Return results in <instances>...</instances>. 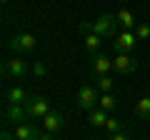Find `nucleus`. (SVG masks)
Instances as JSON below:
<instances>
[{"label":"nucleus","mask_w":150,"mask_h":140,"mask_svg":"<svg viewBox=\"0 0 150 140\" xmlns=\"http://www.w3.org/2000/svg\"><path fill=\"white\" fill-rule=\"evenodd\" d=\"M108 123V110H103L100 105H98L95 110H90V125H95V128H105Z\"/></svg>","instance_id":"obj_16"},{"label":"nucleus","mask_w":150,"mask_h":140,"mask_svg":"<svg viewBox=\"0 0 150 140\" xmlns=\"http://www.w3.org/2000/svg\"><path fill=\"white\" fill-rule=\"evenodd\" d=\"M135 115L140 120H150V95H143L135 105Z\"/></svg>","instance_id":"obj_15"},{"label":"nucleus","mask_w":150,"mask_h":140,"mask_svg":"<svg viewBox=\"0 0 150 140\" xmlns=\"http://www.w3.org/2000/svg\"><path fill=\"white\" fill-rule=\"evenodd\" d=\"M115 18H118V23H120V28L123 30H135V15L130 10H120V13H115Z\"/></svg>","instance_id":"obj_14"},{"label":"nucleus","mask_w":150,"mask_h":140,"mask_svg":"<svg viewBox=\"0 0 150 140\" xmlns=\"http://www.w3.org/2000/svg\"><path fill=\"white\" fill-rule=\"evenodd\" d=\"M3 3H8V0H3Z\"/></svg>","instance_id":"obj_27"},{"label":"nucleus","mask_w":150,"mask_h":140,"mask_svg":"<svg viewBox=\"0 0 150 140\" xmlns=\"http://www.w3.org/2000/svg\"><path fill=\"white\" fill-rule=\"evenodd\" d=\"M105 130H108V133H120V130H123V123H120V120L118 118H108V123H105Z\"/></svg>","instance_id":"obj_20"},{"label":"nucleus","mask_w":150,"mask_h":140,"mask_svg":"<svg viewBox=\"0 0 150 140\" xmlns=\"http://www.w3.org/2000/svg\"><path fill=\"white\" fill-rule=\"evenodd\" d=\"M100 108L108 110V113L115 110V108H118V98L112 95V93H100Z\"/></svg>","instance_id":"obj_18"},{"label":"nucleus","mask_w":150,"mask_h":140,"mask_svg":"<svg viewBox=\"0 0 150 140\" xmlns=\"http://www.w3.org/2000/svg\"><path fill=\"white\" fill-rule=\"evenodd\" d=\"M148 68H150V60H148Z\"/></svg>","instance_id":"obj_26"},{"label":"nucleus","mask_w":150,"mask_h":140,"mask_svg":"<svg viewBox=\"0 0 150 140\" xmlns=\"http://www.w3.org/2000/svg\"><path fill=\"white\" fill-rule=\"evenodd\" d=\"M3 118H5V123L20 125V123H28V120H30V115H28L25 105H18V103H8L5 110H3Z\"/></svg>","instance_id":"obj_6"},{"label":"nucleus","mask_w":150,"mask_h":140,"mask_svg":"<svg viewBox=\"0 0 150 140\" xmlns=\"http://www.w3.org/2000/svg\"><path fill=\"white\" fill-rule=\"evenodd\" d=\"M15 138L18 140H35L38 138V128L30 125V123H20V125H15Z\"/></svg>","instance_id":"obj_12"},{"label":"nucleus","mask_w":150,"mask_h":140,"mask_svg":"<svg viewBox=\"0 0 150 140\" xmlns=\"http://www.w3.org/2000/svg\"><path fill=\"white\" fill-rule=\"evenodd\" d=\"M120 3H128V0H120Z\"/></svg>","instance_id":"obj_25"},{"label":"nucleus","mask_w":150,"mask_h":140,"mask_svg":"<svg viewBox=\"0 0 150 140\" xmlns=\"http://www.w3.org/2000/svg\"><path fill=\"white\" fill-rule=\"evenodd\" d=\"M118 28H120L118 18L110 15V13H105V15H100V18L90 25V30L95 33V35H100V38H105V40H112L115 35H118Z\"/></svg>","instance_id":"obj_1"},{"label":"nucleus","mask_w":150,"mask_h":140,"mask_svg":"<svg viewBox=\"0 0 150 140\" xmlns=\"http://www.w3.org/2000/svg\"><path fill=\"white\" fill-rule=\"evenodd\" d=\"M63 125H65V118H63V113H53V110H50V113L43 118V128H45V130H50V133L60 130Z\"/></svg>","instance_id":"obj_10"},{"label":"nucleus","mask_w":150,"mask_h":140,"mask_svg":"<svg viewBox=\"0 0 150 140\" xmlns=\"http://www.w3.org/2000/svg\"><path fill=\"white\" fill-rule=\"evenodd\" d=\"M135 35H138V40H150V23H138V25H135Z\"/></svg>","instance_id":"obj_19"},{"label":"nucleus","mask_w":150,"mask_h":140,"mask_svg":"<svg viewBox=\"0 0 150 140\" xmlns=\"http://www.w3.org/2000/svg\"><path fill=\"white\" fill-rule=\"evenodd\" d=\"M35 140H53V133H50V130H38Z\"/></svg>","instance_id":"obj_23"},{"label":"nucleus","mask_w":150,"mask_h":140,"mask_svg":"<svg viewBox=\"0 0 150 140\" xmlns=\"http://www.w3.org/2000/svg\"><path fill=\"white\" fill-rule=\"evenodd\" d=\"M112 68H115V73H120V75H135V73H138V60L130 53H118L115 60H112Z\"/></svg>","instance_id":"obj_5"},{"label":"nucleus","mask_w":150,"mask_h":140,"mask_svg":"<svg viewBox=\"0 0 150 140\" xmlns=\"http://www.w3.org/2000/svg\"><path fill=\"white\" fill-rule=\"evenodd\" d=\"M95 88H98L100 93H110V90H112V75H110V73L95 75Z\"/></svg>","instance_id":"obj_17"},{"label":"nucleus","mask_w":150,"mask_h":140,"mask_svg":"<svg viewBox=\"0 0 150 140\" xmlns=\"http://www.w3.org/2000/svg\"><path fill=\"white\" fill-rule=\"evenodd\" d=\"M28 63L20 58V55H15V58H10V60H5V65H3V73H5L8 78H15V80H20V78H25L28 75Z\"/></svg>","instance_id":"obj_7"},{"label":"nucleus","mask_w":150,"mask_h":140,"mask_svg":"<svg viewBox=\"0 0 150 140\" xmlns=\"http://www.w3.org/2000/svg\"><path fill=\"white\" fill-rule=\"evenodd\" d=\"M100 43H103V38H100V35H95V33H88V35H83V45H85V50H88L90 55L100 53Z\"/></svg>","instance_id":"obj_13"},{"label":"nucleus","mask_w":150,"mask_h":140,"mask_svg":"<svg viewBox=\"0 0 150 140\" xmlns=\"http://www.w3.org/2000/svg\"><path fill=\"white\" fill-rule=\"evenodd\" d=\"M75 103H78L80 110H88V113H90V110H95L98 105H100V90H98L95 85H80Z\"/></svg>","instance_id":"obj_2"},{"label":"nucleus","mask_w":150,"mask_h":140,"mask_svg":"<svg viewBox=\"0 0 150 140\" xmlns=\"http://www.w3.org/2000/svg\"><path fill=\"white\" fill-rule=\"evenodd\" d=\"M0 140H18V138H15V133H8V130H5V133L0 135Z\"/></svg>","instance_id":"obj_24"},{"label":"nucleus","mask_w":150,"mask_h":140,"mask_svg":"<svg viewBox=\"0 0 150 140\" xmlns=\"http://www.w3.org/2000/svg\"><path fill=\"white\" fill-rule=\"evenodd\" d=\"M25 110L30 115V120H43L50 113V100L43 98V95H30L28 103H25Z\"/></svg>","instance_id":"obj_4"},{"label":"nucleus","mask_w":150,"mask_h":140,"mask_svg":"<svg viewBox=\"0 0 150 140\" xmlns=\"http://www.w3.org/2000/svg\"><path fill=\"white\" fill-rule=\"evenodd\" d=\"M108 140H130V135L125 133V130H120V133H112V135H110Z\"/></svg>","instance_id":"obj_22"},{"label":"nucleus","mask_w":150,"mask_h":140,"mask_svg":"<svg viewBox=\"0 0 150 140\" xmlns=\"http://www.w3.org/2000/svg\"><path fill=\"white\" fill-rule=\"evenodd\" d=\"M28 98H30V95H28V93L23 90L20 85H13V88H8V90H5V100H8V103H18V105H25Z\"/></svg>","instance_id":"obj_11"},{"label":"nucleus","mask_w":150,"mask_h":140,"mask_svg":"<svg viewBox=\"0 0 150 140\" xmlns=\"http://www.w3.org/2000/svg\"><path fill=\"white\" fill-rule=\"evenodd\" d=\"M33 75H35V78H45V75H48V65H45V63H35V65H33Z\"/></svg>","instance_id":"obj_21"},{"label":"nucleus","mask_w":150,"mask_h":140,"mask_svg":"<svg viewBox=\"0 0 150 140\" xmlns=\"http://www.w3.org/2000/svg\"><path fill=\"white\" fill-rule=\"evenodd\" d=\"M35 45H38L35 35H30V33H18V35H13V38H10L8 48H10L15 55H28V53L35 50Z\"/></svg>","instance_id":"obj_3"},{"label":"nucleus","mask_w":150,"mask_h":140,"mask_svg":"<svg viewBox=\"0 0 150 140\" xmlns=\"http://www.w3.org/2000/svg\"><path fill=\"white\" fill-rule=\"evenodd\" d=\"M135 43H138V35H135L133 30H123V33H118V35L112 38V45H115L118 53H133Z\"/></svg>","instance_id":"obj_8"},{"label":"nucleus","mask_w":150,"mask_h":140,"mask_svg":"<svg viewBox=\"0 0 150 140\" xmlns=\"http://www.w3.org/2000/svg\"><path fill=\"white\" fill-rule=\"evenodd\" d=\"M90 70H93V75L110 73V70H112V60L108 58L105 53H95V55H90Z\"/></svg>","instance_id":"obj_9"}]
</instances>
